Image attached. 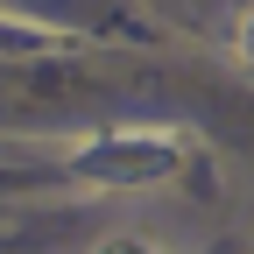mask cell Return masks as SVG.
<instances>
[{
    "label": "cell",
    "mask_w": 254,
    "mask_h": 254,
    "mask_svg": "<svg viewBox=\"0 0 254 254\" xmlns=\"http://www.w3.org/2000/svg\"><path fill=\"white\" fill-rule=\"evenodd\" d=\"M170 155H177L170 141H127V134H120V141H106V148H92V155H85V170H92V177H120V184H127V177H163V170H170Z\"/></svg>",
    "instance_id": "cell-1"
},
{
    "label": "cell",
    "mask_w": 254,
    "mask_h": 254,
    "mask_svg": "<svg viewBox=\"0 0 254 254\" xmlns=\"http://www.w3.org/2000/svg\"><path fill=\"white\" fill-rule=\"evenodd\" d=\"M233 50H240L247 71H254V7H247V14H240V28H233Z\"/></svg>",
    "instance_id": "cell-2"
}]
</instances>
